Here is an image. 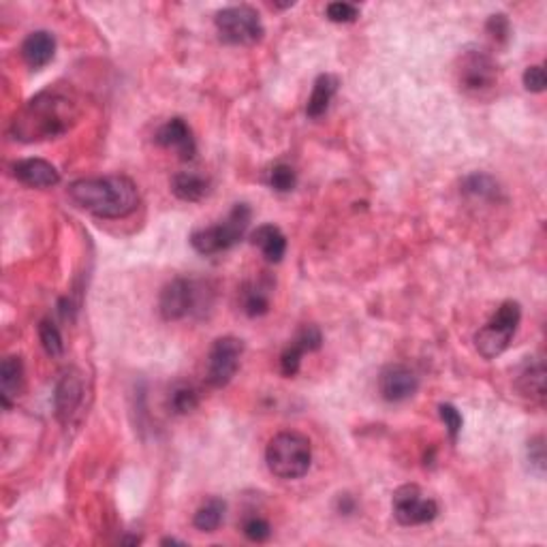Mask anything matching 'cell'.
<instances>
[{"mask_svg":"<svg viewBox=\"0 0 547 547\" xmlns=\"http://www.w3.org/2000/svg\"><path fill=\"white\" fill-rule=\"evenodd\" d=\"M268 184L276 193H291V190L298 187V171L287 163L274 165V167L268 171Z\"/></svg>","mask_w":547,"mask_h":547,"instance_id":"26","label":"cell"},{"mask_svg":"<svg viewBox=\"0 0 547 547\" xmlns=\"http://www.w3.org/2000/svg\"><path fill=\"white\" fill-rule=\"evenodd\" d=\"M14 177L28 188H52L60 184V171L46 158H24L14 165Z\"/></svg>","mask_w":547,"mask_h":547,"instance_id":"14","label":"cell"},{"mask_svg":"<svg viewBox=\"0 0 547 547\" xmlns=\"http://www.w3.org/2000/svg\"><path fill=\"white\" fill-rule=\"evenodd\" d=\"M522 82H524V88L528 92H534V95H539V92H543L545 86H547L545 69L541 65L528 66V69L524 71V76H522Z\"/></svg>","mask_w":547,"mask_h":547,"instance_id":"34","label":"cell"},{"mask_svg":"<svg viewBox=\"0 0 547 547\" xmlns=\"http://www.w3.org/2000/svg\"><path fill=\"white\" fill-rule=\"evenodd\" d=\"M155 141L165 150H174L182 161H193L197 155V141L184 118H171L158 127Z\"/></svg>","mask_w":547,"mask_h":547,"instance_id":"13","label":"cell"},{"mask_svg":"<svg viewBox=\"0 0 547 547\" xmlns=\"http://www.w3.org/2000/svg\"><path fill=\"white\" fill-rule=\"evenodd\" d=\"M227 505L223 499H208L193 515V526L199 532H217L225 520Z\"/></svg>","mask_w":547,"mask_h":547,"instance_id":"24","label":"cell"},{"mask_svg":"<svg viewBox=\"0 0 547 547\" xmlns=\"http://www.w3.org/2000/svg\"><path fill=\"white\" fill-rule=\"evenodd\" d=\"M250 244L261 250V255L266 257L268 263H280L282 257L287 253L285 233L280 231V227L272 223L257 227V229L250 233Z\"/></svg>","mask_w":547,"mask_h":547,"instance_id":"19","label":"cell"},{"mask_svg":"<svg viewBox=\"0 0 547 547\" xmlns=\"http://www.w3.org/2000/svg\"><path fill=\"white\" fill-rule=\"evenodd\" d=\"M171 193L187 204H197L210 195V180L199 171H177L171 177Z\"/></svg>","mask_w":547,"mask_h":547,"instance_id":"20","label":"cell"},{"mask_svg":"<svg viewBox=\"0 0 547 547\" xmlns=\"http://www.w3.org/2000/svg\"><path fill=\"white\" fill-rule=\"evenodd\" d=\"M391 512L400 526H423L436 520L439 505L434 499L423 494L420 485L407 483L393 491Z\"/></svg>","mask_w":547,"mask_h":547,"instance_id":"9","label":"cell"},{"mask_svg":"<svg viewBox=\"0 0 547 547\" xmlns=\"http://www.w3.org/2000/svg\"><path fill=\"white\" fill-rule=\"evenodd\" d=\"M201 289L193 280L174 279L161 289L158 295V312L165 321H180L199 306Z\"/></svg>","mask_w":547,"mask_h":547,"instance_id":"10","label":"cell"},{"mask_svg":"<svg viewBox=\"0 0 547 547\" xmlns=\"http://www.w3.org/2000/svg\"><path fill=\"white\" fill-rule=\"evenodd\" d=\"M161 545H187V543H184V541H180V539L167 537V539H163V541H161Z\"/></svg>","mask_w":547,"mask_h":547,"instance_id":"36","label":"cell"},{"mask_svg":"<svg viewBox=\"0 0 547 547\" xmlns=\"http://www.w3.org/2000/svg\"><path fill=\"white\" fill-rule=\"evenodd\" d=\"M515 387L522 396L528 398L531 402H543L545 398V366L543 361H534L528 364L524 370L520 372Z\"/></svg>","mask_w":547,"mask_h":547,"instance_id":"21","label":"cell"},{"mask_svg":"<svg viewBox=\"0 0 547 547\" xmlns=\"http://www.w3.org/2000/svg\"><path fill=\"white\" fill-rule=\"evenodd\" d=\"M84 402V379L77 370H66L58 379L56 390H54V410L56 420L66 426Z\"/></svg>","mask_w":547,"mask_h":547,"instance_id":"12","label":"cell"},{"mask_svg":"<svg viewBox=\"0 0 547 547\" xmlns=\"http://www.w3.org/2000/svg\"><path fill=\"white\" fill-rule=\"evenodd\" d=\"M201 402L199 390L190 383H176L167 393V409L171 415H190Z\"/></svg>","mask_w":547,"mask_h":547,"instance_id":"23","label":"cell"},{"mask_svg":"<svg viewBox=\"0 0 547 547\" xmlns=\"http://www.w3.org/2000/svg\"><path fill=\"white\" fill-rule=\"evenodd\" d=\"M338 86H340V79L331 76V73H321V76L315 79L309 103H306V116H309V118L319 120L328 114L331 101H334L338 92Z\"/></svg>","mask_w":547,"mask_h":547,"instance_id":"18","label":"cell"},{"mask_svg":"<svg viewBox=\"0 0 547 547\" xmlns=\"http://www.w3.org/2000/svg\"><path fill=\"white\" fill-rule=\"evenodd\" d=\"M56 56V36L47 30H35L22 43V58L33 71H39Z\"/></svg>","mask_w":547,"mask_h":547,"instance_id":"15","label":"cell"},{"mask_svg":"<svg viewBox=\"0 0 547 547\" xmlns=\"http://www.w3.org/2000/svg\"><path fill=\"white\" fill-rule=\"evenodd\" d=\"M69 199L79 210L96 218H127L137 210L139 193L131 177L112 174L103 177H84L69 184Z\"/></svg>","mask_w":547,"mask_h":547,"instance_id":"2","label":"cell"},{"mask_svg":"<svg viewBox=\"0 0 547 547\" xmlns=\"http://www.w3.org/2000/svg\"><path fill=\"white\" fill-rule=\"evenodd\" d=\"M338 512L344 513V515H351L355 512L353 496H349V494H340V496H338Z\"/></svg>","mask_w":547,"mask_h":547,"instance_id":"35","label":"cell"},{"mask_svg":"<svg viewBox=\"0 0 547 547\" xmlns=\"http://www.w3.org/2000/svg\"><path fill=\"white\" fill-rule=\"evenodd\" d=\"M306 355V351L302 347H299L298 342L291 340L285 347V351L280 353V372L285 374V377H295V374L299 372V368H302V358Z\"/></svg>","mask_w":547,"mask_h":547,"instance_id":"28","label":"cell"},{"mask_svg":"<svg viewBox=\"0 0 547 547\" xmlns=\"http://www.w3.org/2000/svg\"><path fill=\"white\" fill-rule=\"evenodd\" d=\"M242 532L244 537L253 541V543H266V541L272 537V526H269V522L261 518V515H248V518H244L242 522Z\"/></svg>","mask_w":547,"mask_h":547,"instance_id":"27","label":"cell"},{"mask_svg":"<svg viewBox=\"0 0 547 547\" xmlns=\"http://www.w3.org/2000/svg\"><path fill=\"white\" fill-rule=\"evenodd\" d=\"M39 340L43 351H46L49 358H63L65 355V338L56 328V323L49 321V319H43L39 323Z\"/></svg>","mask_w":547,"mask_h":547,"instance_id":"25","label":"cell"},{"mask_svg":"<svg viewBox=\"0 0 547 547\" xmlns=\"http://www.w3.org/2000/svg\"><path fill=\"white\" fill-rule=\"evenodd\" d=\"M24 385H26V372H24V361L17 355H9L0 364V400L5 409H11L22 396Z\"/></svg>","mask_w":547,"mask_h":547,"instance_id":"16","label":"cell"},{"mask_svg":"<svg viewBox=\"0 0 547 547\" xmlns=\"http://www.w3.org/2000/svg\"><path fill=\"white\" fill-rule=\"evenodd\" d=\"M526 456H528V462H531L532 469L537 471L539 475H543V472H545V466H547V458H545V436H543V434H537V436H534V439L528 441Z\"/></svg>","mask_w":547,"mask_h":547,"instance_id":"30","label":"cell"},{"mask_svg":"<svg viewBox=\"0 0 547 547\" xmlns=\"http://www.w3.org/2000/svg\"><path fill=\"white\" fill-rule=\"evenodd\" d=\"M239 304H242L246 317L250 319L268 315L269 306H272V282L268 279L246 282L239 291Z\"/></svg>","mask_w":547,"mask_h":547,"instance_id":"17","label":"cell"},{"mask_svg":"<svg viewBox=\"0 0 547 547\" xmlns=\"http://www.w3.org/2000/svg\"><path fill=\"white\" fill-rule=\"evenodd\" d=\"M266 464L274 477L293 481L310 471L312 445L302 432H279L266 447Z\"/></svg>","mask_w":547,"mask_h":547,"instance_id":"3","label":"cell"},{"mask_svg":"<svg viewBox=\"0 0 547 547\" xmlns=\"http://www.w3.org/2000/svg\"><path fill=\"white\" fill-rule=\"evenodd\" d=\"M522 321V309L518 302L507 299L501 304V309L494 312V317L483 325L475 334V347L483 360H496L502 355L512 344L515 331Z\"/></svg>","mask_w":547,"mask_h":547,"instance_id":"6","label":"cell"},{"mask_svg":"<svg viewBox=\"0 0 547 547\" xmlns=\"http://www.w3.org/2000/svg\"><path fill=\"white\" fill-rule=\"evenodd\" d=\"M420 390V377L404 364H390L379 374V393L385 402H404Z\"/></svg>","mask_w":547,"mask_h":547,"instance_id":"11","label":"cell"},{"mask_svg":"<svg viewBox=\"0 0 547 547\" xmlns=\"http://www.w3.org/2000/svg\"><path fill=\"white\" fill-rule=\"evenodd\" d=\"M250 220H253L250 206L236 204L231 208V212L227 214V218L220 220L218 225L204 227V229H195L190 233V246L204 257L225 253L246 236Z\"/></svg>","mask_w":547,"mask_h":547,"instance_id":"4","label":"cell"},{"mask_svg":"<svg viewBox=\"0 0 547 547\" xmlns=\"http://www.w3.org/2000/svg\"><path fill=\"white\" fill-rule=\"evenodd\" d=\"M244 355V342L236 336H223L212 342L206 364V380L214 390H223L233 380Z\"/></svg>","mask_w":547,"mask_h":547,"instance_id":"8","label":"cell"},{"mask_svg":"<svg viewBox=\"0 0 547 547\" xmlns=\"http://www.w3.org/2000/svg\"><path fill=\"white\" fill-rule=\"evenodd\" d=\"M82 118V106L69 90L49 88L30 98L11 122V135L22 144L63 137Z\"/></svg>","mask_w":547,"mask_h":547,"instance_id":"1","label":"cell"},{"mask_svg":"<svg viewBox=\"0 0 547 547\" xmlns=\"http://www.w3.org/2000/svg\"><path fill=\"white\" fill-rule=\"evenodd\" d=\"M462 193L481 201H499L502 197L501 184L490 174H471L462 180Z\"/></svg>","mask_w":547,"mask_h":547,"instance_id":"22","label":"cell"},{"mask_svg":"<svg viewBox=\"0 0 547 547\" xmlns=\"http://www.w3.org/2000/svg\"><path fill=\"white\" fill-rule=\"evenodd\" d=\"M439 415H441L442 423H445V428H447V432H450L451 441L456 442L460 432H462V426H464V420H462V415H460V410L453 407V404H441Z\"/></svg>","mask_w":547,"mask_h":547,"instance_id":"32","label":"cell"},{"mask_svg":"<svg viewBox=\"0 0 547 547\" xmlns=\"http://www.w3.org/2000/svg\"><path fill=\"white\" fill-rule=\"evenodd\" d=\"M293 340L298 342L306 353H315L323 347V334L317 325H304V328L295 334Z\"/></svg>","mask_w":547,"mask_h":547,"instance_id":"31","label":"cell"},{"mask_svg":"<svg viewBox=\"0 0 547 547\" xmlns=\"http://www.w3.org/2000/svg\"><path fill=\"white\" fill-rule=\"evenodd\" d=\"M485 30H488V35L494 39L496 43H505L509 41V36H512V24H509L507 15L502 14H496V15H490L488 24H485Z\"/></svg>","mask_w":547,"mask_h":547,"instance_id":"33","label":"cell"},{"mask_svg":"<svg viewBox=\"0 0 547 547\" xmlns=\"http://www.w3.org/2000/svg\"><path fill=\"white\" fill-rule=\"evenodd\" d=\"M214 26H217L218 39L227 46H255L266 35L259 14L248 5L220 9L214 17Z\"/></svg>","mask_w":547,"mask_h":547,"instance_id":"7","label":"cell"},{"mask_svg":"<svg viewBox=\"0 0 547 547\" xmlns=\"http://www.w3.org/2000/svg\"><path fill=\"white\" fill-rule=\"evenodd\" d=\"M325 15H328L329 22L334 24H353L358 22L360 17V7L353 3H329L328 7H325Z\"/></svg>","mask_w":547,"mask_h":547,"instance_id":"29","label":"cell"},{"mask_svg":"<svg viewBox=\"0 0 547 547\" xmlns=\"http://www.w3.org/2000/svg\"><path fill=\"white\" fill-rule=\"evenodd\" d=\"M456 79L464 95L483 98L499 84V65L488 49L466 47L456 65Z\"/></svg>","mask_w":547,"mask_h":547,"instance_id":"5","label":"cell"}]
</instances>
